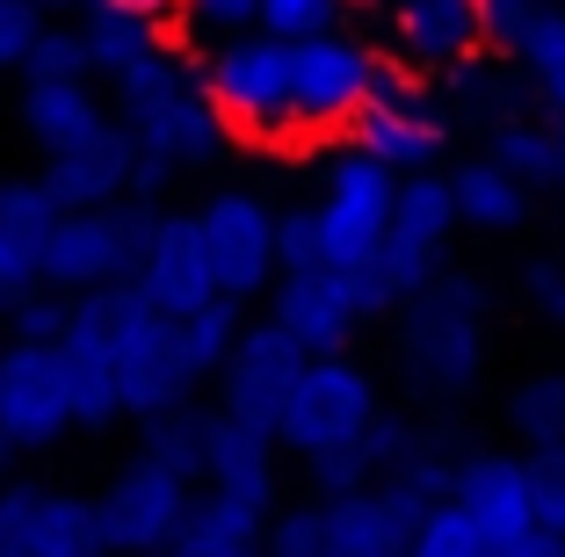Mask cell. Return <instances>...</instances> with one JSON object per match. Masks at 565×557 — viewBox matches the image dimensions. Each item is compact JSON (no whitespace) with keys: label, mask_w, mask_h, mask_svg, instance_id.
Returning a JSON list of instances; mask_svg holds the SVG:
<instances>
[{"label":"cell","mask_w":565,"mask_h":557,"mask_svg":"<svg viewBox=\"0 0 565 557\" xmlns=\"http://www.w3.org/2000/svg\"><path fill=\"white\" fill-rule=\"evenodd\" d=\"M203 449H211V413H203L196 398L138 420V457H152L160 471L189 478V485H203Z\"/></svg>","instance_id":"cell-26"},{"label":"cell","mask_w":565,"mask_h":557,"mask_svg":"<svg viewBox=\"0 0 565 557\" xmlns=\"http://www.w3.org/2000/svg\"><path fill=\"white\" fill-rule=\"evenodd\" d=\"M479 160H493L515 189H551V181H558V131H544V124H530V116H508V124L486 131Z\"/></svg>","instance_id":"cell-29"},{"label":"cell","mask_w":565,"mask_h":557,"mask_svg":"<svg viewBox=\"0 0 565 557\" xmlns=\"http://www.w3.org/2000/svg\"><path fill=\"white\" fill-rule=\"evenodd\" d=\"M349 146L363 160L392 167V174H428L449 146V109L435 95V81L399 66V58H377V81H370V101L349 124Z\"/></svg>","instance_id":"cell-7"},{"label":"cell","mask_w":565,"mask_h":557,"mask_svg":"<svg viewBox=\"0 0 565 557\" xmlns=\"http://www.w3.org/2000/svg\"><path fill=\"white\" fill-rule=\"evenodd\" d=\"M508 427H515V442H530V449L565 442V369H536L530 384H515Z\"/></svg>","instance_id":"cell-34"},{"label":"cell","mask_w":565,"mask_h":557,"mask_svg":"<svg viewBox=\"0 0 565 557\" xmlns=\"http://www.w3.org/2000/svg\"><path fill=\"white\" fill-rule=\"evenodd\" d=\"M449 196H457V225L471 232H515L530 217V189H515L493 160H465L449 174Z\"/></svg>","instance_id":"cell-28"},{"label":"cell","mask_w":565,"mask_h":557,"mask_svg":"<svg viewBox=\"0 0 565 557\" xmlns=\"http://www.w3.org/2000/svg\"><path fill=\"white\" fill-rule=\"evenodd\" d=\"M290 268H319V217H312V203L276 211V276H290Z\"/></svg>","instance_id":"cell-44"},{"label":"cell","mask_w":565,"mask_h":557,"mask_svg":"<svg viewBox=\"0 0 565 557\" xmlns=\"http://www.w3.org/2000/svg\"><path fill=\"white\" fill-rule=\"evenodd\" d=\"M268 290H276L268 297V319H276L305 355H349L355 326L370 319L355 276H341V268H290V276H276Z\"/></svg>","instance_id":"cell-15"},{"label":"cell","mask_w":565,"mask_h":557,"mask_svg":"<svg viewBox=\"0 0 565 557\" xmlns=\"http://www.w3.org/2000/svg\"><path fill=\"white\" fill-rule=\"evenodd\" d=\"M0 492H8V485H0Z\"/></svg>","instance_id":"cell-56"},{"label":"cell","mask_w":565,"mask_h":557,"mask_svg":"<svg viewBox=\"0 0 565 557\" xmlns=\"http://www.w3.org/2000/svg\"><path fill=\"white\" fill-rule=\"evenodd\" d=\"M349 8H392V0H349Z\"/></svg>","instance_id":"cell-55"},{"label":"cell","mask_w":565,"mask_h":557,"mask_svg":"<svg viewBox=\"0 0 565 557\" xmlns=\"http://www.w3.org/2000/svg\"><path fill=\"white\" fill-rule=\"evenodd\" d=\"M167 557H262V550H189V543H174Z\"/></svg>","instance_id":"cell-51"},{"label":"cell","mask_w":565,"mask_h":557,"mask_svg":"<svg viewBox=\"0 0 565 557\" xmlns=\"http://www.w3.org/2000/svg\"><path fill=\"white\" fill-rule=\"evenodd\" d=\"M196 232H203V261H211L217 297L247 304L276 282V211L254 189H217L196 211Z\"/></svg>","instance_id":"cell-12"},{"label":"cell","mask_w":565,"mask_h":557,"mask_svg":"<svg viewBox=\"0 0 565 557\" xmlns=\"http://www.w3.org/2000/svg\"><path fill=\"white\" fill-rule=\"evenodd\" d=\"M239 326H247V319H239L233 297H211L203 312L174 319V341H182V369H189V384H203V377H217V369H225V355H233Z\"/></svg>","instance_id":"cell-32"},{"label":"cell","mask_w":565,"mask_h":557,"mask_svg":"<svg viewBox=\"0 0 565 557\" xmlns=\"http://www.w3.org/2000/svg\"><path fill=\"white\" fill-rule=\"evenodd\" d=\"M392 203H399V174L363 152H333L327 174H319V196H312V217H319V268H341V276H363L377 261L384 232H392Z\"/></svg>","instance_id":"cell-8"},{"label":"cell","mask_w":565,"mask_h":557,"mask_svg":"<svg viewBox=\"0 0 565 557\" xmlns=\"http://www.w3.org/2000/svg\"><path fill=\"white\" fill-rule=\"evenodd\" d=\"M22 81H95L87 73V44L73 22H44L30 44V66H22Z\"/></svg>","instance_id":"cell-39"},{"label":"cell","mask_w":565,"mask_h":557,"mask_svg":"<svg viewBox=\"0 0 565 557\" xmlns=\"http://www.w3.org/2000/svg\"><path fill=\"white\" fill-rule=\"evenodd\" d=\"M73 427V392H66V355L36 341L0 347V442L8 449H51Z\"/></svg>","instance_id":"cell-14"},{"label":"cell","mask_w":565,"mask_h":557,"mask_svg":"<svg viewBox=\"0 0 565 557\" xmlns=\"http://www.w3.org/2000/svg\"><path fill=\"white\" fill-rule=\"evenodd\" d=\"M500 557H565V536H551V528H530V536L508 543Z\"/></svg>","instance_id":"cell-49"},{"label":"cell","mask_w":565,"mask_h":557,"mask_svg":"<svg viewBox=\"0 0 565 557\" xmlns=\"http://www.w3.org/2000/svg\"><path fill=\"white\" fill-rule=\"evenodd\" d=\"M449 500H457V507L493 536V550H508V543H522L536 528L530 471H522V457H500V449L457 463V492H449Z\"/></svg>","instance_id":"cell-20"},{"label":"cell","mask_w":565,"mask_h":557,"mask_svg":"<svg viewBox=\"0 0 565 557\" xmlns=\"http://www.w3.org/2000/svg\"><path fill=\"white\" fill-rule=\"evenodd\" d=\"M0 557H102L95 507L81 492L8 485L0 492Z\"/></svg>","instance_id":"cell-16"},{"label":"cell","mask_w":565,"mask_h":557,"mask_svg":"<svg viewBox=\"0 0 565 557\" xmlns=\"http://www.w3.org/2000/svg\"><path fill=\"white\" fill-rule=\"evenodd\" d=\"M30 290H44L36 254H30V246H8V239H0V312H8V304H22Z\"/></svg>","instance_id":"cell-47"},{"label":"cell","mask_w":565,"mask_h":557,"mask_svg":"<svg viewBox=\"0 0 565 557\" xmlns=\"http://www.w3.org/2000/svg\"><path fill=\"white\" fill-rule=\"evenodd\" d=\"M522 101V81H515V58H493V51H479V58H465V66L443 73V109L457 116H479L486 131L493 124H508Z\"/></svg>","instance_id":"cell-27"},{"label":"cell","mask_w":565,"mask_h":557,"mask_svg":"<svg viewBox=\"0 0 565 557\" xmlns=\"http://www.w3.org/2000/svg\"><path fill=\"white\" fill-rule=\"evenodd\" d=\"M102 116L109 109H102L95 81H30L22 87V131H30L36 152H58L73 138H87Z\"/></svg>","instance_id":"cell-24"},{"label":"cell","mask_w":565,"mask_h":557,"mask_svg":"<svg viewBox=\"0 0 565 557\" xmlns=\"http://www.w3.org/2000/svg\"><path fill=\"white\" fill-rule=\"evenodd\" d=\"M131 167H138V138L124 131L117 116H102L87 138L44 152V189L66 203V211H102V203L131 196Z\"/></svg>","instance_id":"cell-18"},{"label":"cell","mask_w":565,"mask_h":557,"mask_svg":"<svg viewBox=\"0 0 565 557\" xmlns=\"http://www.w3.org/2000/svg\"><path fill=\"white\" fill-rule=\"evenodd\" d=\"M131 282L160 304L167 319H189V312L211 304L217 282H211V261H203L196 211H160V232H152V246H146V261H138Z\"/></svg>","instance_id":"cell-19"},{"label":"cell","mask_w":565,"mask_h":557,"mask_svg":"<svg viewBox=\"0 0 565 557\" xmlns=\"http://www.w3.org/2000/svg\"><path fill=\"white\" fill-rule=\"evenodd\" d=\"M515 66L530 73V87L558 109V124H565V8H544V15L530 22V36H522V51H515Z\"/></svg>","instance_id":"cell-35"},{"label":"cell","mask_w":565,"mask_h":557,"mask_svg":"<svg viewBox=\"0 0 565 557\" xmlns=\"http://www.w3.org/2000/svg\"><path fill=\"white\" fill-rule=\"evenodd\" d=\"M384 51L370 36H355L349 22L341 30H319L290 44V131L298 138H341L355 124V109L370 101V81H377Z\"/></svg>","instance_id":"cell-9"},{"label":"cell","mask_w":565,"mask_h":557,"mask_svg":"<svg viewBox=\"0 0 565 557\" xmlns=\"http://www.w3.org/2000/svg\"><path fill=\"white\" fill-rule=\"evenodd\" d=\"M327 507V557H406V528L384 514L377 492H341Z\"/></svg>","instance_id":"cell-25"},{"label":"cell","mask_w":565,"mask_h":557,"mask_svg":"<svg viewBox=\"0 0 565 557\" xmlns=\"http://www.w3.org/2000/svg\"><path fill=\"white\" fill-rule=\"evenodd\" d=\"M8 341H36V347H58L66 341V319H73V297L58 290H30L22 304H8Z\"/></svg>","instance_id":"cell-40"},{"label":"cell","mask_w":565,"mask_h":557,"mask_svg":"<svg viewBox=\"0 0 565 557\" xmlns=\"http://www.w3.org/2000/svg\"><path fill=\"white\" fill-rule=\"evenodd\" d=\"M479 0H392L384 8V58L443 81L449 66L479 58Z\"/></svg>","instance_id":"cell-17"},{"label":"cell","mask_w":565,"mask_h":557,"mask_svg":"<svg viewBox=\"0 0 565 557\" xmlns=\"http://www.w3.org/2000/svg\"><path fill=\"white\" fill-rule=\"evenodd\" d=\"M262 557H327V507L305 500V507H276L262 528Z\"/></svg>","instance_id":"cell-38"},{"label":"cell","mask_w":565,"mask_h":557,"mask_svg":"<svg viewBox=\"0 0 565 557\" xmlns=\"http://www.w3.org/2000/svg\"><path fill=\"white\" fill-rule=\"evenodd\" d=\"M58 217H66V203L44 189V174H0V239L8 246H44L51 232H58Z\"/></svg>","instance_id":"cell-33"},{"label":"cell","mask_w":565,"mask_h":557,"mask_svg":"<svg viewBox=\"0 0 565 557\" xmlns=\"http://www.w3.org/2000/svg\"><path fill=\"white\" fill-rule=\"evenodd\" d=\"M522 290H530V304L544 319H558V326H565V261H558V254H536V261L522 268Z\"/></svg>","instance_id":"cell-46"},{"label":"cell","mask_w":565,"mask_h":557,"mask_svg":"<svg viewBox=\"0 0 565 557\" xmlns=\"http://www.w3.org/2000/svg\"><path fill=\"white\" fill-rule=\"evenodd\" d=\"M399 369L428 398H465L486 369V282L443 268L399 304Z\"/></svg>","instance_id":"cell-3"},{"label":"cell","mask_w":565,"mask_h":557,"mask_svg":"<svg viewBox=\"0 0 565 557\" xmlns=\"http://www.w3.org/2000/svg\"><path fill=\"white\" fill-rule=\"evenodd\" d=\"M551 189L565 196V124H558V181H551Z\"/></svg>","instance_id":"cell-53"},{"label":"cell","mask_w":565,"mask_h":557,"mask_svg":"<svg viewBox=\"0 0 565 557\" xmlns=\"http://www.w3.org/2000/svg\"><path fill=\"white\" fill-rule=\"evenodd\" d=\"M8 457H15V449H8V442H0V485H8Z\"/></svg>","instance_id":"cell-54"},{"label":"cell","mask_w":565,"mask_h":557,"mask_svg":"<svg viewBox=\"0 0 565 557\" xmlns=\"http://www.w3.org/2000/svg\"><path fill=\"white\" fill-rule=\"evenodd\" d=\"M152 232H160V203H138V196L102 203V211H66L58 232L36 246V276L58 297L102 290V282H131Z\"/></svg>","instance_id":"cell-6"},{"label":"cell","mask_w":565,"mask_h":557,"mask_svg":"<svg viewBox=\"0 0 565 557\" xmlns=\"http://www.w3.org/2000/svg\"><path fill=\"white\" fill-rule=\"evenodd\" d=\"M36 30H44V15H36L30 0H0V73H22V66H30Z\"/></svg>","instance_id":"cell-45"},{"label":"cell","mask_w":565,"mask_h":557,"mask_svg":"<svg viewBox=\"0 0 565 557\" xmlns=\"http://www.w3.org/2000/svg\"><path fill=\"white\" fill-rule=\"evenodd\" d=\"M247 30H262V0H182L174 8V44H189V51H211Z\"/></svg>","instance_id":"cell-36"},{"label":"cell","mask_w":565,"mask_h":557,"mask_svg":"<svg viewBox=\"0 0 565 557\" xmlns=\"http://www.w3.org/2000/svg\"><path fill=\"white\" fill-rule=\"evenodd\" d=\"M203 485H211V492H225V500H247V507L276 514V485H282L276 435H268V427H247V420H233V413H211Z\"/></svg>","instance_id":"cell-21"},{"label":"cell","mask_w":565,"mask_h":557,"mask_svg":"<svg viewBox=\"0 0 565 557\" xmlns=\"http://www.w3.org/2000/svg\"><path fill=\"white\" fill-rule=\"evenodd\" d=\"M189 500H196L189 478L160 471L152 457H131L95 500H87V507H95L102 557H167L174 536H182V522H189Z\"/></svg>","instance_id":"cell-10"},{"label":"cell","mask_w":565,"mask_h":557,"mask_svg":"<svg viewBox=\"0 0 565 557\" xmlns=\"http://www.w3.org/2000/svg\"><path fill=\"white\" fill-rule=\"evenodd\" d=\"M349 22V0H262V30L298 44V36H319V30H341Z\"/></svg>","instance_id":"cell-41"},{"label":"cell","mask_w":565,"mask_h":557,"mask_svg":"<svg viewBox=\"0 0 565 557\" xmlns=\"http://www.w3.org/2000/svg\"><path fill=\"white\" fill-rule=\"evenodd\" d=\"M30 8H36V15H44V22H73V15H81V8H87V0H30Z\"/></svg>","instance_id":"cell-50"},{"label":"cell","mask_w":565,"mask_h":557,"mask_svg":"<svg viewBox=\"0 0 565 557\" xmlns=\"http://www.w3.org/2000/svg\"><path fill=\"white\" fill-rule=\"evenodd\" d=\"M73 30H81V44H87V73H95V81H124L138 58L174 44V22L146 15V8H124V0H87L81 15H73Z\"/></svg>","instance_id":"cell-23"},{"label":"cell","mask_w":565,"mask_h":557,"mask_svg":"<svg viewBox=\"0 0 565 557\" xmlns=\"http://www.w3.org/2000/svg\"><path fill=\"white\" fill-rule=\"evenodd\" d=\"M377 377H370L355 355H312L305 362L298 392H290V413H282L276 442L290 449V457H327V449L355 442L370 420H377Z\"/></svg>","instance_id":"cell-11"},{"label":"cell","mask_w":565,"mask_h":557,"mask_svg":"<svg viewBox=\"0 0 565 557\" xmlns=\"http://www.w3.org/2000/svg\"><path fill=\"white\" fill-rule=\"evenodd\" d=\"M536 15H544V0H479V44L493 58H515Z\"/></svg>","instance_id":"cell-43"},{"label":"cell","mask_w":565,"mask_h":557,"mask_svg":"<svg viewBox=\"0 0 565 557\" xmlns=\"http://www.w3.org/2000/svg\"><path fill=\"white\" fill-rule=\"evenodd\" d=\"M58 355H66V392H73V427H87V435H102V427L124 420V398H117V369H109V355L87 341H58Z\"/></svg>","instance_id":"cell-31"},{"label":"cell","mask_w":565,"mask_h":557,"mask_svg":"<svg viewBox=\"0 0 565 557\" xmlns=\"http://www.w3.org/2000/svg\"><path fill=\"white\" fill-rule=\"evenodd\" d=\"M522 471H530L536 528L565 536V442H544V449H530V457H522Z\"/></svg>","instance_id":"cell-42"},{"label":"cell","mask_w":565,"mask_h":557,"mask_svg":"<svg viewBox=\"0 0 565 557\" xmlns=\"http://www.w3.org/2000/svg\"><path fill=\"white\" fill-rule=\"evenodd\" d=\"M262 528L268 514L247 507V500H225V492L196 485V500H189V522L174 543H189V550H262Z\"/></svg>","instance_id":"cell-30"},{"label":"cell","mask_w":565,"mask_h":557,"mask_svg":"<svg viewBox=\"0 0 565 557\" xmlns=\"http://www.w3.org/2000/svg\"><path fill=\"white\" fill-rule=\"evenodd\" d=\"M73 341L102 347L109 369H117V398H124V420H146V413L182 406L196 384L182 369V341H174V319L152 304L138 282H102V290L73 297V319H66Z\"/></svg>","instance_id":"cell-1"},{"label":"cell","mask_w":565,"mask_h":557,"mask_svg":"<svg viewBox=\"0 0 565 557\" xmlns=\"http://www.w3.org/2000/svg\"><path fill=\"white\" fill-rule=\"evenodd\" d=\"M406 557H500L493 536H486L479 522H471L457 500H443V507L428 514V522L414 528V543H406Z\"/></svg>","instance_id":"cell-37"},{"label":"cell","mask_w":565,"mask_h":557,"mask_svg":"<svg viewBox=\"0 0 565 557\" xmlns=\"http://www.w3.org/2000/svg\"><path fill=\"white\" fill-rule=\"evenodd\" d=\"M203 95H211L225 138L239 146H298L290 131V44L268 30L225 36L203 51Z\"/></svg>","instance_id":"cell-4"},{"label":"cell","mask_w":565,"mask_h":557,"mask_svg":"<svg viewBox=\"0 0 565 557\" xmlns=\"http://www.w3.org/2000/svg\"><path fill=\"white\" fill-rule=\"evenodd\" d=\"M167 189H174V167L152 160V152H138V167H131V196H138V203H160Z\"/></svg>","instance_id":"cell-48"},{"label":"cell","mask_w":565,"mask_h":557,"mask_svg":"<svg viewBox=\"0 0 565 557\" xmlns=\"http://www.w3.org/2000/svg\"><path fill=\"white\" fill-rule=\"evenodd\" d=\"M449 232H457V196H449V174H399V203H392V232H384L377 261L355 276L363 290V312H399L420 282L443 276Z\"/></svg>","instance_id":"cell-5"},{"label":"cell","mask_w":565,"mask_h":557,"mask_svg":"<svg viewBox=\"0 0 565 557\" xmlns=\"http://www.w3.org/2000/svg\"><path fill=\"white\" fill-rule=\"evenodd\" d=\"M420 442H428V435H420V420H406V413H377V420H370L355 442H341V449H327V457H312L319 500H341V492H377Z\"/></svg>","instance_id":"cell-22"},{"label":"cell","mask_w":565,"mask_h":557,"mask_svg":"<svg viewBox=\"0 0 565 557\" xmlns=\"http://www.w3.org/2000/svg\"><path fill=\"white\" fill-rule=\"evenodd\" d=\"M305 362H312V355H305L276 319L239 326L233 355H225V369H217V413H233V420L276 435L282 413H290V392H298V377H305Z\"/></svg>","instance_id":"cell-13"},{"label":"cell","mask_w":565,"mask_h":557,"mask_svg":"<svg viewBox=\"0 0 565 557\" xmlns=\"http://www.w3.org/2000/svg\"><path fill=\"white\" fill-rule=\"evenodd\" d=\"M124 8H146V15H167V22H174V8H182V0H124Z\"/></svg>","instance_id":"cell-52"},{"label":"cell","mask_w":565,"mask_h":557,"mask_svg":"<svg viewBox=\"0 0 565 557\" xmlns=\"http://www.w3.org/2000/svg\"><path fill=\"white\" fill-rule=\"evenodd\" d=\"M109 109L138 138V152L167 160L174 174L211 167L217 152L233 146L217 109H211V95H203V51H189V44H167L152 58H138L124 81H109Z\"/></svg>","instance_id":"cell-2"}]
</instances>
